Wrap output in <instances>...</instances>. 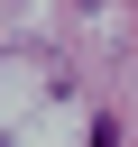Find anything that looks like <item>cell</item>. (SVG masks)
<instances>
[{"instance_id": "obj_1", "label": "cell", "mask_w": 138, "mask_h": 147, "mask_svg": "<svg viewBox=\"0 0 138 147\" xmlns=\"http://www.w3.org/2000/svg\"><path fill=\"white\" fill-rule=\"evenodd\" d=\"M92 147H120V138H110V119H101V129H92Z\"/></svg>"}]
</instances>
